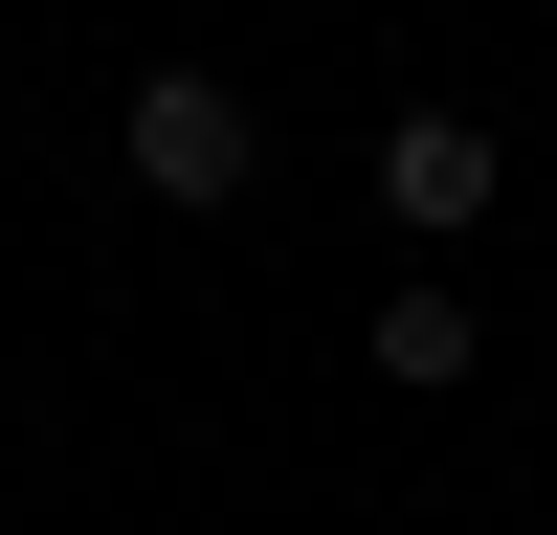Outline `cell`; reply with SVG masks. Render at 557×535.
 Listing matches in <instances>:
<instances>
[{
    "mask_svg": "<svg viewBox=\"0 0 557 535\" xmlns=\"http://www.w3.org/2000/svg\"><path fill=\"white\" fill-rule=\"evenodd\" d=\"M491 178H513V157H491V112H401V134H380V201L424 223V246H469Z\"/></svg>",
    "mask_w": 557,
    "mask_h": 535,
    "instance_id": "cell-2",
    "label": "cell"
},
{
    "mask_svg": "<svg viewBox=\"0 0 557 535\" xmlns=\"http://www.w3.org/2000/svg\"><path fill=\"white\" fill-rule=\"evenodd\" d=\"M469 357H491V312L446 290V268H401V290H380V380H401V401H446Z\"/></svg>",
    "mask_w": 557,
    "mask_h": 535,
    "instance_id": "cell-3",
    "label": "cell"
},
{
    "mask_svg": "<svg viewBox=\"0 0 557 535\" xmlns=\"http://www.w3.org/2000/svg\"><path fill=\"white\" fill-rule=\"evenodd\" d=\"M112 157H134V201H178V223H223L268 178V112L223 67H134V112H112Z\"/></svg>",
    "mask_w": 557,
    "mask_h": 535,
    "instance_id": "cell-1",
    "label": "cell"
}]
</instances>
